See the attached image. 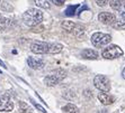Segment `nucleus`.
<instances>
[{"label":"nucleus","instance_id":"nucleus-1","mask_svg":"<svg viewBox=\"0 0 125 113\" xmlns=\"http://www.w3.org/2000/svg\"><path fill=\"white\" fill-rule=\"evenodd\" d=\"M23 20L27 26L32 27V28L33 27H36L43 20V12L40 9H36V8L28 9L26 12H24Z\"/></svg>","mask_w":125,"mask_h":113},{"label":"nucleus","instance_id":"nucleus-2","mask_svg":"<svg viewBox=\"0 0 125 113\" xmlns=\"http://www.w3.org/2000/svg\"><path fill=\"white\" fill-rule=\"evenodd\" d=\"M67 77V72L64 70H56L54 73L50 74V75L45 76L44 78V83L47 86H55L59 84V82H61L63 78Z\"/></svg>","mask_w":125,"mask_h":113},{"label":"nucleus","instance_id":"nucleus-3","mask_svg":"<svg viewBox=\"0 0 125 113\" xmlns=\"http://www.w3.org/2000/svg\"><path fill=\"white\" fill-rule=\"evenodd\" d=\"M102 55L106 59H115L121 56H123V50L122 48L117 45H109L103 50Z\"/></svg>","mask_w":125,"mask_h":113},{"label":"nucleus","instance_id":"nucleus-4","mask_svg":"<svg viewBox=\"0 0 125 113\" xmlns=\"http://www.w3.org/2000/svg\"><path fill=\"white\" fill-rule=\"evenodd\" d=\"M112 40V36L108 34H103V32H95L91 36V43L95 47H103L105 45L109 44Z\"/></svg>","mask_w":125,"mask_h":113},{"label":"nucleus","instance_id":"nucleus-5","mask_svg":"<svg viewBox=\"0 0 125 113\" xmlns=\"http://www.w3.org/2000/svg\"><path fill=\"white\" fill-rule=\"evenodd\" d=\"M94 85L102 92H108L111 90V81L105 75H97L94 78Z\"/></svg>","mask_w":125,"mask_h":113},{"label":"nucleus","instance_id":"nucleus-6","mask_svg":"<svg viewBox=\"0 0 125 113\" xmlns=\"http://www.w3.org/2000/svg\"><path fill=\"white\" fill-rule=\"evenodd\" d=\"M12 109H14V104L8 94H3L0 96V111L9 112V111H12Z\"/></svg>","mask_w":125,"mask_h":113},{"label":"nucleus","instance_id":"nucleus-7","mask_svg":"<svg viewBox=\"0 0 125 113\" xmlns=\"http://www.w3.org/2000/svg\"><path fill=\"white\" fill-rule=\"evenodd\" d=\"M98 20L100 23L105 24V25H113L114 21L116 20V16L114 14H112V12L104 11L98 15Z\"/></svg>","mask_w":125,"mask_h":113},{"label":"nucleus","instance_id":"nucleus-8","mask_svg":"<svg viewBox=\"0 0 125 113\" xmlns=\"http://www.w3.org/2000/svg\"><path fill=\"white\" fill-rule=\"evenodd\" d=\"M49 43H34L31 45V49L35 54H45L49 53Z\"/></svg>","mask_w":125,"mask_h":113},{"label":"nucleus","instance_id":"nucleus-9","mask_svg":"<svg viewBox=\"0 0 125 113\" xmlns=\"http://www.w3.org/2000/svg\"><path fill=\"white\" fill-rule=\"evenodd\" d=\"M27 64L33 70H42L44 67V62L41 61V59H37V58H34V57L27 58Z\"/></svg>","mask_w":125,"mask_h":113},{"label":"nucleus","instance_id":"nucleus-10","mask_svg":"<svg viewBox=\"0 0 125 113\" xmlns=\"http://www.w3.org/2000/svg\"><path fill=\"white\" fill-rule=\"evenodd\" d=\"M98 100L105 105H109V104H112V103L114 102V97L111 95V94H108L107 92L99 93L98 94Z\"/></svg>","mask_w":125,"mask_h":113},{"label":"nucleus","instance_id":"nucleus-11","mask_svg":"<svg viewBox=\"0 0 125 113\" xmlns=\"http://www.w3.org/2000/svg\"><path fill=\"white\" fill-rule=\"evenodd\" d=\"M81 57L86 58V59H97L98 58V53L95 49L86 48L81 52Z\"/></svg>","mask_w":125,"mask_h":113},{"label":"nucleus","instance_id":"nucleus-12","mask_svg":"<svg viewBox=\"0 0 125 113\" xmlns=\"http://www.w3.org/2000/svg\"><path fill=\"white\" fill-rule=\"evenodd\" d=\"M62 28L64 29V30H68V32H74L77 28V25L73 21H70V20H65L62 23Z\"/></svg>","mask_w":125,"mask_h":113},{"label":"nucleus","instance_id":"nucleus-13","mask_svg":"<svg viewBox=\"0 0 125 113\" xmlns=\"http://www.w3.org/2000/svg\"><path fill=\"white\" fill-rule=\"evenodd\" d=\"M63 48L62 44H59V43H53V44H50V47H49V53L51 54H58L60 53Z\"/></svg>","mask_w":125,"mask_h":113},{"label":"nucleus","instance_id":"nucleus-14","mask_svg":"<svg viewBox=\"0 0 125 113\" xmlns=\"http://www.w3.org/2000/svg\"><path fill=\"white\" fill-rule=\"evenodd\" d=\"M10 25H11V20L9 18L1 17L0 16V30H5V29L9 28Z\"/></svg>","mask_w":125,"mask_h":113},{"label":"nucleus","instance_id":"nucleus-15","mask_svg":"<svg viewBox=\"0 0 125 113\" xmlns=\"http://www.w3.org/2000/svg\"><path fill=\"white\" fill-rule=\"evenodd\" d=\"M62 110L65 111L67 113H79L78 107L74 104H72V103H68L67 105H64V106L62 107Z\"/></svg>","mask_w":125,"mask_h":113},{"label":"nucleus","instance_id":"nucleus-16","mask_svg":"<svg viewBox=\"0 0 125 113\" xmlns=\"http://www.w3.org/2000/svg\"><path fill=\"white\" fill-rule=\"evenodd\" d=\"M35 5L44 9H49L51 7V0H34Z\"/></svg>","mask_w":125,"mask_h":113},{"label":"nucleus","instance_id":"nucleus-17","mask_svg":"<svg viewBox=\"0 0 125 113\" xmlns=\"http://www.w3.org/2000/svg\"><path fill=\"white\" fill-rule=\"evenodd\" d=\"M80 7V5H71L67 8L65 10V16H74L78 11V8Z\"/></svg>","mask_w":125,"mask_h":113},{"label":"nucleus","instance_id":"nucleus-18","mask_svg":"<svg viewBox=\"0 0 125 113\" xmlns=\"http://www.w3.org/2000/svg\"><path fill=\"white\" fill-rule=\"evenodd\" d=\"M113 27L116 29H121L125 27V18H121L118 20H115L113 24Z\"/></svg>","mask_w":125,"mask_h":113},{"label":"nucleus","instance_id":"nucleus-19","mask_svg":"<svg viewBox=\"0 0 125 113\" xmlns=\"http://www.w3.org/2000/svg\"><path fill=\"white\" fill-rule=\"evenodd\" d=\"M122 6H123L122 0H113V1L111 2V7L114 9V10H117V11L121 9V7Z\"/></svg>","mask_w":125,"mask_h":113},{"label":"nucleus","instance_id":"nucleus-20","mask_svg":"<svg viewBox=\"0 0 125 113\" xmlns=\"http://www.w3.org/2000/svg\"><path fill=\"white\" fill-rule=\"evenodd\" d=\"M108 1H109V0H96V3L99 7H104L108 3Z\"/></svg>","mask_w":125,"mask_h":113},{"label":"nucleus","instance_id":"nucleus-21","mask_svg":"<svg viewBox=\"0 0 125 113\" xmlns=\"http://www.w3.org/2000/svg\"><path fill=\"white\" fill-rule=\"evenodd\" d=\"M33 105H34V106L36 107L37 110H40V111H41V112H43V113H46V111H45V109H44V107H42V105L37 104V103H35L34 101H33Z\"/></svg>","mask_w":125,"mask_h":113},{"label":"nucleus","instance_id":"nucleus-22","mask_svg":"<svg viewBox=\"0 0 125 113\" xmlns=\"http://www.w3.org/2000/svg\"><path fill=\"white\" fill-rule=\"evenodd\" d=\"M2 9H3V10H9V11H11V10H12V7L9 6L8 2H3L2 3Z\"/></svg>","mask_w":125,"mask_h":113},{"label":"nucleus","instance_id":"nucleus-23","mask_svg":"<svg viewBox=\"0 0 125 113\" xmlns=\"http://www.w3.org/2000/svg\"><path fill=\"white\" fill-rule=\"evenodd\" d=\"M54 5H56V6H62L64 2H65V0H51Z\"/></svg>","mask_w":125,"mask_h":113},{"label":"nucleus","instance_id":"nucleus-24","mask_svg":"<svg viewBox=\"0 0 125 113\" xmlns=\"http://www.w3.org/2000/svg\"><path fill=\"white\" fill-rule=\"evenodd\" d=\"M119 12H121V16H122V18H125V5L123 3V6L121 7V9L118 10Z\"/></svg>","mask_w":125,"mask_h":113},{"label":"nucleus","instance_id":"nucleus-25","mask_svg":"<svg viewBox=\"0 0 125 113\" xmlns=\"http://www.w3.org/2000/svg\"><path fill=\"white\" fill-rule=\"evenodd\" d=\"M0 65H1V66H2L3 68H7V66H6V65H5V64H3V63H2V62H1V61H0Z\"/></svg>","mask_w":125,"mask_h":113},{"label":"nucleus","instance_id":"nucleus-26","mask_svg":"<svg viewBox=\"0 0 125 113\" xmlns=\"http://www.w3.org/2000/svg\"><path fill=\"white\" fill-rule=\"evenodd\" d=\"M122 76H123V78L125 80V68L123 70V72H122Z\"/></svg>","mask_w":125,"mask_h":113},{"label":"nucleus","instance_id":"nucleus-27","mask_svg":"<svg viewBox=\"0 0 125 113\" xmlns=\"http://www.w3.org/2000/svg\"><path fill=\"white\" fill-rule=\"evenodd\" d=\"M99 113H107L106 111H102V112H99Z\"/></svg>","mask_w":125,"mask_h":113},{"label":"nucleus","instance_id":"nucleus-28","mask_svg":"<svg viewBox=\"0 0 125 113\" xmlns=\"http://www.w3.org/2000/svg\"><path fill=\"white\" fill-rule=\"evenodd\" d=\"M0 73H1V71H0Z\"/></svg>","mask_w":125,"mask_h":113}]
</instances>
